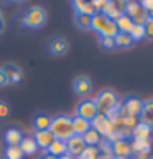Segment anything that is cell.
Returning a JSON list of instances; mask_svg holds the SVG:
<instances>
[{
  "label": "cell",
  "instance_id": "cell-10",
  "mask_svg": "<svg viewBox=\"0 0 153 159\" xmlns=\"http://www.w3.org/2000/svg\"><path fill=\"white\" fill-rule=\"evenodd\" d=\"M0 70L3 72L5 79H7V82H8V85L10 84H18V82H22V79H23L22 69L17 66V64L7 62V64H3V66L0 67Z\"/></svg>",
  "mask_w": 153,
  "mask_h": 159
},
{
  "label": "cell",
  "instance_id": "cell-21",
  "mask_svg": "<svg viewBox=\"0 0 153 159\" xmlns=\"http://www.w3.org/2000/svg\"><path fill=\"white\" fill-rule=\"evenodd\" d=\"M140 121L146 123V125H153V100L143 102L142 111H140Z\"/></svg>",
  "mask_w": 153,
  "mask_h": 159
},
{
  "label": "cell",
  "instance_id": "cell-7",
  "mask_svg": "<svg viewBox=\"0 0 153 159\" xmlns=\"http://www.w3.org/2000/svg\"><path fill=\"white\" fill-rule=\"evenodd\" d=\"M91 126L96 129L101 136H112V134L115 133V125L105 115H101V113L91 121Z\"/></svg>",
  "mask_w": 153,
  "mask_h": 159
},
{
  "label": "cell",
  "instance_id": "cell-42",
  "mask_svg": "<svg viewBox=\"0 0 153 159\" xmlns=\"http://www.w3.org/2000/svg\"><path fill=\"white\" fill-rule=\"evenodd\" d=\"M46 159H55V157H46Z\"/></svg>",
  "mask_w": 153,
  "mask_h": 159
},
{
  "label": "cell",
  "instance_id": "cell-1",
  "mask_svg": "<svg viewBox=\"0 0 153 159\" xmlns=\"http://www.w3.org/2000/svg\"><path fill=\"white\" fill-rule=\"evenodd\" d=\"M46 21H48V11L40 5L26 8L20 15V25L23 28H30V30H38L46 25Z\"/></svg>",
  "mask_w": 153,
  "mask_h": 159
},
{
  "label": "cell",
  "instance_id": "cell-32",
  "mask_svg": "<svg viewBox=\"0 0 153 159\" xmlns=\"http://www.w3.org/2000/svg\"><path fill=\"white\" fill-rule=\"evenodd\" d=\"M12 111V107L8 102H5V100H0V118H7Z\"/></svg>",
  "mask_w": 153,
  "mask_h": 159
},
{
  "label": "cell",
  "instance_id": "cell-39",
  "mask_svg": "<svg viewBox=\"0 0 153 159\" xmlns=\"http://www.w3.org/2000/svg\"><path fill=\"white\" fill-rule=\"evenodd\" d=\"M12 2H15V3H23V2H26V0H12Z\"/></svg>",
  "mask_w": 153,
  "mask_h": 159
},
{
  "label": "cell",
  "instance_id": "cell-20",
  "mask_svg": "<svg viewBox=\"0 0 153 159\" xmlns=\"http://www.w3.org/2000/svg\"><path fill=\"white\" fill-rule=\"evenodd\" d=\"M73 5H74V11L78 13H84V15H96V10L91 5L89 0H73Z\"/></svg>",
  "mask_w": 153,
  "mask_h": 159
},
{
  "label": "cell",
  "instance_id": "cell-2",
  "mask_svg": "<svg viewBox=\"0 0 153 159\" xmlns=\"http://www.w3.org/2000/svg\"><path fill=\"white\" fill-rule=\"evenodd\" d=\"M50 131L53 133L55 139H61V141H66L69 139L74 134V129H73V118L64 113L60 115H55L51 116V125H50Z\"/></svg>",
  "mask_w": 153,
  "mask_h": 159
},
{
  "label": "cell",
  "instance_id": "cell-27",
  "mask_svg": "<svg viewBox=\"0 0 153 159\" xmlns=\"http://www.w3.org/2000/svg\"><path fill=\"white\" fill-rule=\"evenodd\" d=\"M128 34L132 36L133 41H140V39H143L146 36V33H145V26L143 25H133L132 26V30L128 31Z\"/></svg>",
  "mask_w": 153,
  "mask_h": 159
},
{
  "label": "cell",
  "instance_id": "cell-9",
  "mask_svg": "<svg viewBox=\"0 0 153 159\" xmlns=\"http://www.w3.org/2000/svg\"><path fill=\"white\" fill-rule=\"evenodd\" d=\"M86 149V143L82 136L73 134L69 139H66V154L71 157H79V154Z\"/></svg>",
  "mask_w": 153,
  "mask_h": 159
},
{
  "label": "cell",
  "instance_id": "cell-15",
  "mask_svg": "<svg viewBox=\"0 0 153 159\" xmlns=\"http://www.w3.org/2000/svg\"><path fill=\"white\" fill-rule=\"evenodd\" d=\"M22 138H23L22 131L18 128H15V126L7 128L5 133H3V139H5V143H7V146H18Z\"/></svg>",
  "mask_w": 153,
  "mask_h": 159
},
{
  "label": "cell",
  "instance_id": "cell-11",
  "mask_svg": "<svg viewBox=\"0 0 153 159\" xmlns=\"http://www.w3.org/2000/svg\"><path fill=\"white\" fill-rule=\"evenodd\" d=\"M73 90L74 93H78L79 97H86L87 93H91L92 90V80L87 75H78L73 80Z\"/></svg>",
  "mask_w": 153,
  "mask_h": 159
},
{
  "label": "cell",
  "instance_id": "cell-25",
  "mask_svg": "<svg viewBox=\"0 0 153 159\" xmlns=\"http://www.w3.org/2000/svg\"><path fill=\"white\" fill-rule=\"evenodd\" d=\"M130 146H132V151L138 152V154H148L151 149L150 139H133V143Z\"/></svg>",
  "mask_w": 153,
  "mask_h": 159
},
{
  "label": "cell",
  "instance_id": "cell-19",
  "mask_svg": "<svg viewBox=\"0 0 153 159\" xmlns=\"http://www.w3.org/2000/svg\"><path fill=\"white\" fill-rule=\"evenodd\" d=\"M73 129H74V134L78 136H82L84 133H87L91 129V121H87L84 118H79V116H73Z\"/></svg>",
  "mask_w": 153,
  "mask_h": 159
},
{
  "label": "cell",
  "instance_id": "cell-34",
  "mask_svg": "<svg viewBox=\"0 0 153 159\" xmlns=\"http://www.w3.org/2000/svg\"><path fill=\"white\" fill-rule=\"evenodd\" d=\"M89 2L94 7V10H96V13H101L102 8L105 7V3H107V0H89Z\"/></svg>",
  "mask_w": 153,
  "mask_h": 159
},
{
  "label": "cell",
  "instance_id": "cell-22",
  "mask_svg": "<svg viewBox=\"0 0 153 159\" xmlns=\"http://www.w3.org/2000/svg\"><path fill=\"white\" fill-rule=\"evenodd\" d=\"M91 23H92L91 15H84V13L74 11V25L78 26L79 30H91Z\"/></svg>",
  "mask_w": 153,
  "mask_h": 159
},
{
  "label": "cell",
  "instance_id": "cell-36",
  "mask_svg": "<svg viewBox=\"0 0 153 159\" xmlns=\"http://www.w3.org/2000/svg\"><path fill=\"white\" fill-rule=\"evenodd\" d=\"M145 33H146V36L153 38V18H150L145 23Z\"/></svg>",
  "mask_w": 153,
  "mask_h": 159
},
{
  "label": "cell",
  "instance_id": "cell-28",
  "mask_svg": "<svg viewBox=\"0 0 153 159\" xmlns=\"http://www.w3.org/2000/svg\"><path fill=\"white\" fill-rule=\"evenodd\" d=\"M5 157L7 159H23V152L18 146H7L5 149Z\"/></svg>",
  "mask_w": 153,
  "mask_h": 159
},
{
  "label": "cell",
  "instance_id": "cell-24",
  "mask_svg": "<svg viewBox=\"0 0 153 159\" xmlns=\"http://www.w3.org/2000/svg\"><path fill=\"white\" fill-rule=\"evenodd\" d=\"M115 25H117V30H119L120 33H128L135 23L132 21L130 16H127L125 13H123V15H120L119 18L115 20Z\"/></svg>",
  "mask_w": 153,
  "mask_h": 159
},
{
  "label": "cell",
  "instance_id": "cell-41",
  "mask_svg": "<svg viewBox=\"0 0 153 159\" xmlns=\"http://www.w3.org/2000/svg\"><path fill=\"white\" fill-rule=\"evenodd\" d=\"M148 16H150V18H153V11H150V13H148Z\"/></svg>",
  "mask_w": 153,
  "mask_h": 159
},
{
  "label": "cell",
  "instance_id": "cell-29",
  "mask_svg": "<svg viewBox=\"0 0 153 159\" xmlns=\"http://www.w3.org/2000/svg\"><path fill=\"white\" fill-rule=\"evenodd\" d=\"M140 8H142V7H140V3L137 2V0H128V3H127V7H125V15L132 18V16H135V15L138 13Z\"/></svg>",
  "mask_w": 153,
  "mask_h": 159
},
{
  "label": "cell",
  "instance_id": "cell-40",
  "mask_svg": "<svg viewBox=\"0 0 153 159\" xmlns=\"http://www.w3.org/2000/svg\"><path fill=\"white\" fill-rule=\"evenodd\" d=\"M60 159H73V157H71V156H68V154H64V156H63V157H60Z\"/></svg>",
  "mask_w": 153,
  "mask_h": 159
},
{
  "label": "cell",
  "instance_id": "cell-6",
  "mask_svg": "<svg viewBox=\"0 0 153 159\" xmlns=\"http://www.w3.org/2000/svg\"><path fill=\"white\" fill-rule=\"evenodd\" d=\"M97 115H99V110L96 107V103H94V100H91V98L81 100L78 103V107H76V116L84 118L87 121H92Z\"/></svg>",
  "mask_w": 153,
  "mask_h": 159
},
{
  "label": "cell",
  "instance_id": "cell-33",
  "mask_svg": "<svg viewBox=\"0 0 153 159\" xmlns=\"http://www.w3.org/2000/svg\"><path fill=\"white\" fill-rule=\"evenodd\" d=\"M99 43H101V46H102L104 49H112V48H115L114 38H99Z\"/></svg>",
  "mask_w": 153,
  "mask_h": 159
},
{
  "label": "cell",
  "instance_id": "cell-12",
  "mask_svg": "<svg viewBox=\"0 0 153 159\" xmlns=\"http://www.w3.org/2000/svg\"><path fill=\"white\" fill-rule=\"evenodd\" d=\"M51 125V116L45 111H38L35 113L33 120H31V126L35 131H45V129H50Z\"/></svg>",
  "mask_w": 153,
  "mask_h": 159
},
{
  "label": "cell",
  "instance_id": "cell-17",
  "mask_svg": "<svg viewBox=\"0 0 153 159\" xmlns=\"http://www.w3.org/2000/svg\"><path fill=\"white\" fill-rule=\"evenodd\" d=\"M50 157H56L60 159L66 154V141H61V139H55L53 143L50 144V148L46 149Z\"/></svg>",
  "mask_w": 153,
  "mask_h": 159
},
{
  "label": "cell",
  "instance_id": "cell-38",
  "mask_svg": "<svg viewBox=\"0 0 153 159\" xmlns=\"http://www.w3.org/2000/svg\"><path fill=\"white\" fill-rule=\"evenodd\" d=\"M5 85H8V82H7V79H5L3 72L0 70V87H5Z\"/></svg>",
  "mask_w": 153,
  "mask_h": 159
},
{
  "label": "cell",
  "instance_id": "cell-14",
  "mask_svg": "<svg viewBox=\"0 0 153 159\" xmlns=\"http://www.w3.org/2000/svg\"><path fill=\"white\" fill-rule=\"evenodd\" d=\"M112 151L117 157L125 159L132 154V146H130V143H127L125 139H115L114 144H112Z\"/></svg>",
  "mask_w": 153,
  "mask_h": 159
},
{
  "label": "cell",
  "instance_id": "cell-30",
  "mask_svg": "<svg viewBox=\"0 0 153 159\" xmlns=\"http://www.w3.org/2000/svg\"><path fill=\"white\" fill-rule=\"evenodd\" d=\"M150 20V16H148V11H145L143 8H140L138 10V13L135 15V16H132V21L135 23V25H143L145 26V23Z\"/></svg>",
  "mask_w": 153,
  "mask_h": 159
},
{
  "label": "cell",
  "instance_id": "cell-18",
  "mask_svg": "<svg viewBox=\"0 0 153 159\" xmlns=\"http://www.w3.org/2000/svg\"><path fill=\"white\" fill-rule=\"evenodd\" d=\"M18 148H20V151L23 152V156H31V154H35L36 152V149H38V146H36V143H35V139H33V136H23L22 138V141H20V144H18Z\"/></svg>",
  "mask_w": 153,
  "mask_h": 159
},
{
  "label": "cell",
  "instance_id": "cell-5",
  "mask_svg": "<svg viewBox=\"0 0 153 159\" xmlns=\"http://www.w3.org/2000/svg\"><path fill=\"white\" fill-rule=\"evenodd\" d=\"M46 51H48L50 56H55V57H60L64 56L69 49V43L64 36H53L46 41Z\"/></svg>",
  "mask_w": 153,
  "mask_h": 159
},
{
  "label": "cell",
  "instance_id": "cell-35",
  "mask_svg": "<svg viewBox=\"0 0 153 159\" xmlns=\"http://www.w3.org/2000/svg\"><path fill=\"white\" fill-rule=\"evenodd\" d=\"M140 7H142L145 11H148V13H150V11H153V0H140Z\"/></svg>",
  "mask_w": 153,
  "mask_h": 159
},
{
  "label": "cell",
  "instance_id": "cell-13",
  "mask_svg": "<svg viewBox=\"0 0 153 159\" xmlns=\"http://www.w3.org/2000/svg\"><path fill=\"white\" fill-rule=\"evenodd\" d=\"M33 139H35V143H36L38 148L46 151L50 148V144L55 141V136H53V133L50 131V129H45V131H35Z\"/></svg>",
  "mask_w": 153,
  "mask_h": 159
},
{
  "label": "cell",
  "instance_id": "cell-8",
  "mask_svg": "<svg viewBox=\"0 0 153 159\" xmlns=\"http://www.w3.org/2000/svg\"><path fill=\"white\" fill-rule=\"evenodd\" d=\"M143 107V102L137 97H127L125 100L122 102L120 105V111L122 115H127V116H140V111H142Z\"/></svg>",
  "mask_w": 153,
  "mask_h": 159
},
{
  "label": "cell",
  "instance_id": "cell-3",
  "mask_svg": "<svg viewBox=\"0 0 153 159\" xmlns=\"http://www.w3.org/2000/svg\"><path fill=\"white\" fill-rule=\"evenodd\" d=\"M91 30H94L99 38H114L119 30L114 20L107 18L104 13H96L92 15V23H91Z\"/></svg>",
  "mask_w": 153,
  "mask_h": 159
},
{
  "label": "cell",
  "instance_id": "cell-31",
  "mask_svg": "<svg viewBox=\"0 0 153 159\" xmlns=\"http://www.w3.org/2000/svg\"><path fill=\"white\" fill-rule=\"evenodd\" d=\"M79 159H97V149L86 146V149L79 154Z\"/></svg>",
  "mask_w": 153,
  "mask_h": 159
},
{
  "label": "cell",
  "instance_id": "cell-4",
  "mask_svg": "<svg viewBox=\"0 0 153 159\" xmlns=\"http://www.w3.org/2000/svg\"><path fill=\"white\" fill-rule=\"evenodd\" d=\"M94 103L99 110L101 115H107L109 111H112L115 107H119V97L117 93L110 89H104L101 90L94 98Z\"/></svg>",
  "mask_w": 153,
  "mask_h": 159
},
{
  "label": "cell",
  "instance_id": "cell-37",
  "mask_svg": "<svg viewBox=\"0 0 153 159\" xmlns=\"http://www.w3.org/2000/svg\"><path fill=\"white\" fill-rule=\"evenodd\" d=\"M5 31V20H3V15H2V10H0V34Z\"/></svg>",
  "mask_w": 153,
  "mask_h": 159
},
{
  "label": "cell",
  "instance_id": "cell-26",
  "mask_svg": "<svg viewBox=\"0 0 153 159\" xmlns=\"http://www.w3.org/2000/svg\"><path fill=\"white\" fill-rule=\"evenodd\" d=\"M82 139H84V143H86V146H91V148H96V146L101 143V134H99L96 129H94L92 126H91V129L87 133H84L82 134Z\"/></svg>",
  "mask_w": 153,
  "mask_h": 159
},
{
  "label": "cell",
  "instance_id": "cell-16",
  "mask_svg": "<svg viewBox=\"0 0 153 159\" xmlns=\"http://www.w3.org/2000/svg\"><path fill=\"white\" fill-rule=\"evenodd\" d=\"M133 139H150L151 136V125H146L143 121H138L132 129Z\"/></svg>",
  "mask_w": 153,
  "mask_h": 159
},
{
  "label": "cell",
  "instance_id": "cell-23",
  "mask_svg": "<svg viewBox=\"0 0 153 159\" xmlns=\"http://www.w3.org/2000/svg\"><path fill=\"white\" fill-rule=\"evenodd\" d=\"M114 41H115V48H122V49H127L130 48V46L133 44V39L128 33H117L114 36Z\"/></svg>",
  "mask_w": 153,
  "mask_h": 159
}]
</instances>
